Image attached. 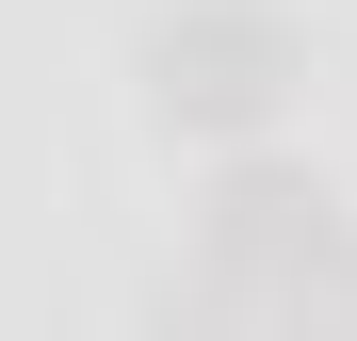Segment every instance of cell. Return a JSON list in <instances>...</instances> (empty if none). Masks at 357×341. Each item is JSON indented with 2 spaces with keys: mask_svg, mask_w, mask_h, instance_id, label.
I'll use <instances>...</instances> for the list:
<instances>
[{
  "mask_svg": "<svg viewBox=\"0 0 357 341\" xmlns=\"http://www.w3.org/2000/svg\"><path fill=\"white\" fill-rule=\"evenodd\" d=\"M292 82H309V49H292L276 0H178V17L146 33V98H162V130H276Z\"/></svg>",
  "mask_w": 357,
  "mask_h": 341,
  "instance_id": "6da1fadb",
  "label": "cell"
},
{
  "mask_svg": "<svg viewBox=\"0 0 357 341\" xmlns=\"http://www.w3.org/2000/svg\"><path fill=\"white\" fill-rule=\"evenodd\" d=\"M195 260L211 276H244V293H276V309H309L325 293V260H341V211H325V179H292V162H227L211 179V227H195ZM309 341V325H292Z\"/></svg>",
  "mask_w": 357,
  "mask_h": 341,
  "instance_id": "7a4b0ae2",
  "label": "cell"
},
{
  "mask_svg": "<svg viewBox=\"0 0 357 341\" xmlns=\"http://www.w3.org/2000/svg\"><path fill=\"white\" fill-rule=\"evenodd\" d=\"M146 341H292V309H276V293H244V276H211V260H195V293H162V309H146Z\"/></svg>",
  "mask_w": 357,
  "mask_h": 341,
  "instance_id": "3957f363",
  "label": "cell"
}]
</instances>
